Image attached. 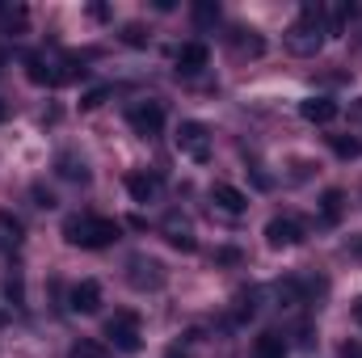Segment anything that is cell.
<instances>
[{
    "label": "cell",
    "instance_id": "6da1fadb",
    "mask_svg": "<svg viewBox=\"0 0 362 358\" xmlns=\"http://www.w3.org/2000/svg\"><path fill=\"white\" fill-rule=\"evenodd\" d=\"M329 38V25H325V8L320 4H303V13L291 21L286 30V51L299 55V59H312Z\"/></svg>",
    "mask_w": 362,
    "mask_h": 358
},
{
    "label": "cell",
    "instance_id": "7a4b0ae2",
    "mask_svg": "<svg viewBox=\"0 0 362 358\" xmlns=\"http://www.w3.org/2000/svg\"><path fill=\"white\" fill-rule=\"evenodd\" d=\"M118 219H105V215H68L64 219V241L76 245V249H105L118 241Z\"/></svg>",
    "mask_w": 362,
    "mask_h": 358
},
{
    "label": "cell",
    "instance_id": "3957f363",
    "mask_svg": "<svg viewBox=\"0 0 362 358\" xmlns=\"http://www.w3.org/2000/svg\"><path fill=\"white\" fill-rule=\"evenodd\" d=\"M105 337H110V346H114V350H122V354H135V350L144 346V333H139V316H135L131 308L114 312V316L105 321Z\"/></svg>",
    "mask_w": 362,
    "mask_h": 358
},
{
    "label": "cell",
    "instance_id": "277c9868",
    "mask_svg": "<svg viewBox=\"0 0 362 358\" xmlns=\"http://www.w3.org/2000/svg\"><path fill=\"white\" fill-rule=\"evenodd\" d=\"M127 282L135 291H160L169 282V270H165V262H156L148 253H135V258H127Z\"/></svg>",
    "mask_w": 362,
    "mask_h": 358
},
{
    "label": "cell",
    "instance_id": "5b68a950",
    "mask_svg": "<svg viewBox=\"0 0 362 358\" xmlns=\"http://www.w3.org/2000/svg\"><path fill=\"white\" fill-rule=\"evenodd\" d=\"M127 122H131V131H135L139 139H156V135L165 131V105H160V101H135V105L127 110Z\"/></svg>",
    "mask_w": 362,
    "mask_h": 358
},
{
    "label": "cell",
    "instance_id": "8992f818",
    "mask_svg": "<svg viewBox=\"0 0 362 358\" xmlns=\"http://www.w3.org/2000/svg\"><path fill=\"white\" fill-rule=\"evenodd\" d=\"M177 152L181 156H189V161H211V131H206V122H194V118H185L177 127Z\"/></svg>",
    "mask_w": 362,
    "mask_h": 358
},
{
    "label": "cell",
    "instance_id": "52a82bcc",
    "mask_svg": "<svg viewBox=\"0 0 362 358\" xmlns=\"http://www.w3.org/2000/svg\"><path fill=\"white\" fill-rule=\"evenodd\" d=\"M266 241H270V249H295V245L308 241V228L295 215H274L266 224Z\"/></svg>",
    "mask_w": 362,
    "mask_h": 358
},
{
    "label": "cell",
    "instance_id": "ba28073f",
    "mask_svg": "<svg viewBox=\"0 0 362 358\" xmlns=\"http://www.w3.org/2000/svg\"><path fill=\"white\" fill-rule=\"evenodd\" d=\"M173 64H177L181 76H198V72L211 64V51H206V42H181L177 55H173Z\"/></svg>",
    "mask_w": 362,
    "mask_h": 358
},
{
    "label": "cell",
    "instance_id": "9c48e42d",
    "mask_svg": "<svg viewBox=\"0 0 362 358\" xmlns=\"http://www.w3.org/2000/svg\"><path fill=\"white\" fill-rule=\"evenodd\" d=\"M68 308H72V312H85V316H93V312L101 308V282H97V278L76 282V287H72V295H68Z\"/></svg>",
    "mask_w": 362,
    "mask_h": 358
},
{
    "label": "cell",
    "instance_id": "30bf717a",
    "mask_svg": "<svg viewBox=\"0 0 362 358\" xmlns=\"http://www.w3.org/2000/svg\"><path fill=\"white\" fill-rule=\"evenodd\" d=\"M299 114H303L308 122L325 127V122L337 118V101H333V97H303V101H299Z\"/></svg>",
    "mask_w": 362,
    "mask_h": 358
},
{
    "label": "cell",
    "instance_id": "8fae6325",
    "mask_svg": "<svg viewBox=\"0 0 362 358\" xmlns=\"http://www.w3.org/2000/svg\"><path fill=\"white\" fill-rule=\"evenodd\" d=\"M211 198H215V207L228 211V215H240V211L249 207L245 190H236V185H228V181H215V185H211Z\"/></svg>",
    "mask_w": 362,
    "mask_h": 358
},
{
    "label": "cell",
    "instance_id": "7c38bea8",
    "mask_svg": "<svg viewBox=\"0 0 362 358\" xmlns=\"http://www.w3.org/2000/svg\"><path fill=\"white\" fill-rule=\"evenodd\" d=\"M55 173L64 181H72V185H89V178H93L89 165H85L76 152H59V156H55Z\"/></svg>",
    "mask_w": 362,
    "mask_h": 358
},
{
    "label": "cell",
    "instance_id": "4fadbf2b",
    "mask_svg": "<svg viewBox=\"0 0 362 358\" xmlns=\"http://www.w3.org/2000/svg\"><path fill=\"white\" fill-rule=\"evenodd\" d=\"M160 232H165V241H169L173 249H181V253H194V249H198V241H194L189 224H185V219H177V215H169Z\"/></svg>",
    "mask_w": 362,
    "mask_h": 358
},
{
    "label": "cell",
    "instance_id": "5bb4252c",
    "mask_svg": "<svg viewBox=\"0 0 362 358\" xmlns=\"http://www.w3.org/2000/svg\"><path fill=\"white\" fill-rule=\"evenodd\" d=\"M127 190H131L135 202H156L160 178H156V173H127Z\"/></svg>",
    "mask_w": 362,
    "mask_h": 358
},
{
    "label": "cell",
    "instance_id": "9a60e30c",
    "mask_svg": "<svg viewBox=\"0 0 362 358\" xmlns=\"http://www.w3.org/2000/svg\"><path fill=\"white\" fill-rule=\"evenodd\" d=\"M341 211H346V194L341 190H325L320 194V224H341Z\"/></svg>",
    "mask_w": 362,
    "mask_h": 358
},
{
    "label": "cell",
    "instance_id": "2e32d148",
    "mask_svg": "<svg viewBox=\"0 0 362 358\" xmlns=\"http://www.w3.org/2000/svg\"><path fill=\"white\" fill-rule=\"evenodd\" d=\"M253 358H286V337L282 333H262L253 342Z\"/></svg>",
    "mask_w": 362,
    "mask_h": 358
},
{
    "label": "cell",
    "instance_id": "e0dca14e",
    "mask_svg": "<svg viewBox=\"0 0 362 358\" xmlns=\"http://www.w3.org/2000/svg\"><path fill=\"white\" fill-rule=\"evenodd\" d=\"M329 148H333V156H341V161H358L362 156L358 135H329Z\"/></svg>",
    "mask_w": 362,
    "mask_h": 358
},
{
    "label": "cell",
    "instance_id": "ac0fdd59",
    "mask_svg": "<svg viewBox=\"0 0 362 358\" xmlns=\"http://www.w3.org/2000/svg\"><path fill=\"white\" fill-rule=\"evenodd\" d=\"M232 47H236L240 55H262V51H266V42H262L253 30H236V34H232Z\"/></svg>",
    "mask_w": 362,
    "mask_h": 358
},
{
    "label": "cell",
    "instance_id": "d6986e66",
    "mask_svg": "<svg viewBox=\"0 0 362 358\" xmlns=\"http://www.w3.org/2000/svg\"><path fill=\"white\" fill-rule=\"evenodd\" d=\"M68 358H114L110 354V346L105 342H93V337H81L76 346H72V354Z\"/></svg>",
    "mask_w": 362,
    "mask_h": 358
},
{
    "label": "cell",
    "instance_id": "ffe728a7",
    "mask_svg": "<svg viewBox=\"0 0 362 358\" xmlns=\"http://www.w3.org/2000/svg\"><path fill=\"white\" fill-rule=\"evenodd\" d=\"M4 291H8V299H13V308H25V282H21V274H13V278L4 282Z\"/></svg>",
    "mask_w": 362,
    "mask_h": 358
},
{
    "label": "cell",
    "instance_id": "44dd1931",
    "mask_svg": "<svg viewBox=\"0 0 362 358\" xmlns=\"http://www.w3.org/2000/svg\"><path fill=\"white\" fill-rule=\"evenodd\" d=\"M122 42H127V47H144V42H148V34H144V25H139V21H131V25H122Z\"/></svg>",
    "mask_w": 362,
    "mask_h": 358
},
{
    "label": "cell",
    "instance_id": "7402d4cb",
    "mask_svg": "<svg viewBox=\"0 0 362 358\" xmlns=\"http://www.w3.org/2000/svg\"><path fill=\"white\" fill-rule=\"evenodd\" d=\"M253 312H257V295H253V291H240V295H236V316L245 321V316H253Z\"/></svg>",
    "mask_w": 362,
    "mask_h": 358
},
{
    "label": "cell",
    "instance_id": "603a6c76",
    "mask_svg": "<svg viewBox=\"0 0 362 358\" xmlns=\"http://www.w3.org/2000/svg\"><path fill=\"white\" fill-rule=\"evenodd\" d=\"M312 169H316L312 161H295V165H291V181H308L312 178Z\"/></svg>",
    "mask_w": 362,
    "mask_h": 358
},
{
    "label": "cell",
    "instance_id": "cb8c5ba5",
    "mask_svg": "<svg viewBox=\"0 0 362 358\" xmlns=\"http://www.w3.org/2000/svg\"><path fill=\"white\" fill-rule=\"evenodd\" d=\"M105 97H110V89H93V93H85V101H81V105H85V110H97Z\"/></svg>",
    "mask_w": 362,
    "mask_h": 358
},
{
    "label": "cell",
    "instance_id": "d4e9b609",
    "mask_svg": "<svg viewBox=\"0 0 362 358\" xmlns=\"http://www.w3.org/2000/svg\"><path fill=\"white\" fill-rule=\"evenodd\" d=\"M194 17H198V21H215V17H219V4H198Z\"/></svg>",
    "mask_w": 362,
    "mask_h": 358
},
{
    "label": "cell",
    "instance_id": "484cf974",
    "mask_svg": "<svg viewBox=\"0 0 362 358\" xmlns=\"http://www.w3.org/2000/svg\"><path fill=\"white\" fill-rule=\"evenodd\" d=\"M215 262H223V266H236V262H240V253H236V249H215Z\"/></svg>",
    "mask_w": 362,
    "mask_h": 358
},
{
    "label": "cell",
    "instance_id": "4316f807",
    "mask_svg": "<svg viewBox=\"0 0 362 358\" xmlns=\"http://www.w3.org/2000/svg\"><path fill=\"white\" fill-rule=\"evenodd\" d=\"M337 358H362V346H358V342H341Z\"/></svg>",
    "mask_w": 362,
    "mask_h": 358
},
{
    "label": "cell",
    "instance_id": "83f0119b",
    "mask_svg": "<svg viewBox=\"0 0 362 358\" xmlns=\"http://www.w3.org/2000/svg\"><path fill=\"white\" fill-rule=\"evenodd\" d=\"M34 198H38V207H55V194L42 190V185H34Z\"/></svg>",
    "mask_w": 362,
    "mask_h": 358
},
{
    "label": "cell",
    "instance_id": "f1b7e54d",
    "mask_svg": "<svg viewBox=\"0 0 362 358\" xmlns=\"http://www.w3.org/2000/svg\"><path fill=\"white\" fill-rule=\"evenodd\" d=\"M354 321H358V325H362V295H358V299H354Z\"/></svg>",
    "mask_w": 362,
    "mask_h": 358
},
{
    "label": "cell",
    "instance_id": "f546056e",
    "mask_svg": "<svg viewBox=\"0 0 362 358\" xmlns=\"http://www.w3.org/2000/svg\"><path fill=\"white\" fill-rule=\"evenodd\" d=\"M0 325H8V308L4 304H0Z\"/></svg>",
    "mask_w": 362,
    "mask_h": 358
},
{
    "label": "cell",
    "instance_id": "4dcf8cb0",
    "mask_svg": "<svg viewBox=\"0 0 362 358\" xmlns=\"http://www.w3.org/2000/svg\"><path fill=\"white\" fill-rule=\"evenodd\" d=\"M4 118H8V105H4V101H0V122H4Z\"/></svg>",
    "mask_w": 362,
    "mask_h": 358
},
{
    "label": "cell",
    "instance_id": "1f68e13d",
    "mask_svg": "<svg viewBox=\"0 0 362 358\" xmlns=\"http://www.w3.org/2000/svg\"><path fill=\"white\" fill-rule=\"evenodd\" d=\"M358 249H362V241H358Z\"/></svg>",
    "mask_w": 362,
    "mask_h": 358
}]
</instances>
